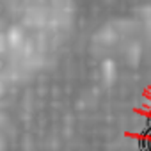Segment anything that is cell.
Segmentation results:
<instances>
[{"label":"cell","mask_w":151,"mask_h":151,"mask_svg":"<svg viewBox=\"0 0 151 151\" xmlns=\"http://www.w3.org/2000/svg\"><path fill=\"white\" fill-rule=\"evenodd\" d=\"M149 151H151V139H149Z\"/></svg>","instance_id":"cell-1"},{"label":"cell","mask_w":151,"mask_h":151,"mask_svg":"<svg viewBox=\"0 0 151 151\" xmlns=\"http://www.w3.org/2000/svg\"><path fill=\"white\" fill-rule=\"evenodd\" d=\"M149 139H151V133H149Z\"/></svg>","instance_id":"cell-2"}]
</instances>
